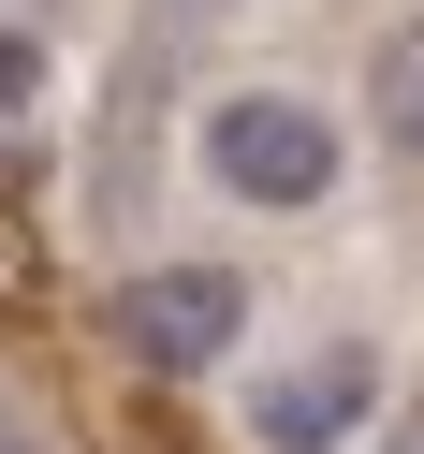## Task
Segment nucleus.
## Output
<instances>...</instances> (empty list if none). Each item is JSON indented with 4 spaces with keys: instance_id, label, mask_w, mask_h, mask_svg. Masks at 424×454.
I'll return each mask as SVG.
<instances>
[{
    "instance_id": "1",
    "label": "nucleus",
    "mask_w": 424,
    "mask_h": 454,
    "mask_svg": "<svg viewBox=\"0 0 424 454\" xmlns=\"http://www.w3.org/2000/svg\"><path fill=\"white\" fill-rule=\"evenodd\" d=\"M190 147H205V176L235 191V206H322L336 191V118L322 103H293V89H235V103H205V132H190Z\"/></svg>"
},
{
    "instance_id": "2",
    "label": "nucleus",
    "mask_w": 424,
    "mask_h": 454,
    "mask_svg": "<svg viewBox=\"0 0 424 454\" xmlns=\"http://www.w3.org/2000/svg\"><path fill=\"white\" fill-rule=\"evenodd\" d=\"M235 323H249V278H235V264H147V278L103 294V337H118L132 366H161V381L220 366V352H235Z\"/></svg>"
},
{
    "instance_id": "3",
    "label": "nucleus",
    "mask_w": 424,
    "mask_h": 454,
    "mask_svg": "<svg viewBox=\"0 0 424 454\" xmlns=\"http://www.w3.org/2000/svg\"><path fill=\"white\" fill-rule=\"evenodd\" d=\"M366 411H381V352L336 337V352H293L264 395H249V440H264V454H336Z\"/></svg>"
},
{
    "instance_id": "4",
    "label": "nucleus",
    "mask_w": 424,
    "mask_h": 454,
    "mask_svg": "<svg viewBox=\"0 0 424 454\" xmlns=\"http://www.w3.org/2000/svg\"><path fill=\"white\" fill-rule=\"evenodd\" d=\"M366 132H381L395 161H424V15H410V30H381V74H366Z\"/></svg>"
},
{
    "instance_id": "5",
    "label": "nucleus",
    "mask_w": 424,
    "mask_h": 454,
    "mask_svg": "<svg viewBox=\"0 0 424 454\" xmlns=\"http://www.w3.org/2000/svg\"><path fill=\"white\" fill-rule=\"evenodd\" d=\"M30 103H44V44L0 15V118H30Z\"/></svg>"
},
{
    "instance_id": "6",
    "label": "nucleus",
    "mask_w": 424,
    "mask_h": 454,
    "mask_svg": "<svg viewBox=\"0 0 424 454\" xmlns=\"http://www.w3.org/2000/svg\"><path fill=\"white\" fill-rule=\"evenodd\" d=\"M381 454H424V425H395V440H381Z\"/></svg>"
},
{
    "instance_id": "7",
    "label": "nucleus",
    "mask_w": 424,
    "mask_h": 454,
    "mask_svg": "<svg viewBox=\"0 0 424 454\" xmlns=\"http://www.w3.org/2000/svg\"><path fill=\"white\" fill-rule=\"evenodd\" d=\"M0 440H15V411H0Z\"/></svg>"
}]
</instances>
